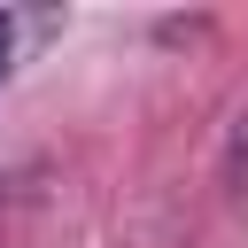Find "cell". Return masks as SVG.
I'll return each instance as SVG.
<instances>
[{
	"label": "cell",
	"instance_id": "cell-1",
	"mask_svg": "<svg viewBox=\"0 0 248 248\" xmlns=\"http://www.w3.org/2000/svg\"><path fill=\"white\" fill-rule=\"evenodd\" d=\"M8 54H16V16L0 8V78H8Z\"/></svg>",
	"mask_w": 248,
	"mask_h": 248
}]
</instances>
